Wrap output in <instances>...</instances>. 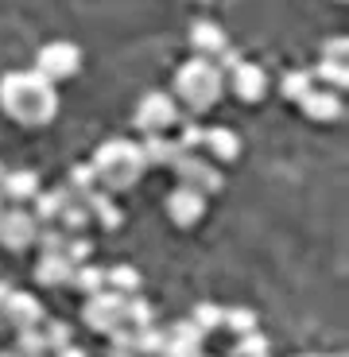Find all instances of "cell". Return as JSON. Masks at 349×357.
Here are the masks:
<instances>
[{
    "mask_svg": "<svg viewBox=\"0 0 349 357\" xmlns=\"http://www.w3.org/2000/svg\"><path fill=\"white\" fill-rule=\"evenodd\" d=\"M0 105H4V113L16 125L39 128L47 121H54V113H59V93L36 70H12L0 78Z\"/></svg>",
    "mask_w": 349,
    "mask_h": 357,
    "instance_id": "1",
    "label": "cell"
},
{
    "mask_svg": "<svg viewBox=\"0 0 349 357\" xmlns=\"http://www.w3.org/2000/svg\"><path fill=\"white\" fill-rule=\"evenodd\" d=\"M225 93V78L210 59H187L175 70V98L190 109L194 116L210 113Z\"/></svg>",
    "mask_w": 349,
    "mask_h": 357,
    "instance_id": "2",
    "label": "cell"
},
{
    "mask_svg": "<svg viewBox=\"0 0 349 357\" xmlns=\"http://www.w3.org/2000/svg\"><path fill=\"white\" fill-rule=\"evenodd\" d=\"M93 175H98V183L109 190H128L140 183L144 175V155H140V144L125 140V136H116V140H105L98 148V155H93Z\"/></svg>",
    "mask_w": 349,
    "mask_h": 357,
    "instance_id": "3",
    "label": "cell"
},
{
    "mask_svg": "<svg viewBox=\"0 0 349 357\" xmlns=\"http://www.w3.org/2000/svg\"><path fill=\"white\" fill-rule=\"evenodd\" d=\"M78 70H82V51H78V43L54 39V43L39 47V54H36V74H39L43 82L59 86V82L74 78Z\"/></svg>",
    "mask_w": 349,
    "mask_h": 357,
    "instance_id": "4",
    "label": "cell"
},
{
    "mask_svg": "<svg viewBox=\"0 0 349 357\" xmlns=\"http://www.w3.org/2000/svg\"><path fill=\"white\" fill-rule=\"evenodd\" d=\"M171 171L179 175V187L194 190V195H217V190L225 187L222 171L214 167L210 160H202V155H190V152H179V160L171 163Z\"/></svg>",
    "mask_w": 349,
    "mask_h": 357,
    "instance_id": "5",
    "label": "cell"
},
{
    "mask_svg": "<svg viewBox=\"0 0 349 357\" xmlns=\"http://www.w3.org/2000/svg\"><path fill=\"white\" fill-rule=\"evenodd\" d=\"M136 128H140L144 136H163L175 121H179V105H175V98L171 93H144L140 105H136Z\"/></svg>",
    "mask_w": 349,
    "mask_h": 357,
    "instance_id": "6",
    "label": "cell"
},
{
    "mask_svg": "<svg viewBox=\"0 0 349 357\" xmlns=\"http://www.w3.org/2000/svg\"><path fill=\"white\" fill-rule=\"evenodd\" d=\"M82 322L90 326L93 334H113V331H121L125 326V299L121 295H113V291H98V295H90L86 299V307H82Z\"/></svg>",
    "mask_w": 349,
    "mask_h": 357,
    "instance_id": "7",
    "label": "cell"
},
{
    "mask_svg": "<svg viewBox=\"0 0 349 357\" xmlns=\"http://www.w3.org/2000/svg\"><path fill=\"white\" fill-rule=\"evenodd\" d=\"M36 233H39V222L31 218V210L24 206H4L0 214V245L8 252H24L36 245Z\"/></svg>",
    "mask_w": 349,
    "mask_h": 357,
    "instance_id": "8",
    "label": "cell"
},
{
    "mask_svg": "<svg viewBox=\"0 0 349 357\" xmlns=\"http://www.w3.org/2000/svg\"><path fill=\"white\" fill-rule=\"evenodd\" d=\"M0 322L4 326H12V331H39L43 326V303H39L31 291H12L8 299H4V307H0Z\"/></svg>",
    "mask_w": 349,
    "mask_h": 357,
    "instance_id": "9",
    "label": "cell"
},
{
    "mask_svg": "<svg viewBox=\"0 0 349 357\" xmlns=\"http://www.w3.org/2000/svg\"><path fill=\"white\" fill-rule=\"evenodd\" d=\"M39 190L43 187H39V175L31 167H12L0 175V202H12L27 210V202H36Z\"/></svg>",
    "mask_w": 349,
    "mask_h": 357,
    "instance_id": "10",
    "label": "cell"
},
{
    "mask_svg": "<svg viewBox=\"0 0 349 357\" xmlns=\"http://www.w3.org/2000/svg\"><path fill=\"white\" fill-rule=\"evenodd\" d=\"M167 218L179 225V229H190V225H198L206 218V198L187 190V187H175L167 195Z\"/></svg>",
    "mask_w": 349,
    "mask_h": 357,
    "instance_id": "11",
    "label": "cell"
},
{
    "mask_svg": "<svg viewBox=\"0 0 349 357\" xmlns=\"http://www.w3.org/2000/svg\"><path fill=\"white\" fill-rule=\"evenodd\" d=\"M229 78V86H233V93L241 101H260L264 93H268V74L260 70L256 63H241L233 74H225Z\"/></svg>",
    "mask_w": 349,
    "mask_h": 357,
    "instance_id": "12",
    "label": "cell"
},
{
    "mask_svg": "<svg viewBox=\"0 0 349 357\" xmlns=\"http://www.w3.org/2000/svg\"><path fill=\"white\" fill-rule=\"evenodd\" d=\"M190 47L198 51L194 59H210V63H214L229 43H225V31L214 24V20H198V24L190 27Z\"/></svg>",
    "mask_w": 349,
    "mask_h": 357,
    "instance_id": "13",
    "label": "cell"
},
{
    "mask_svg": "<svg viewBox=\"0 0 349 357\" xmlns=\"http://www.w3.org/2000/svg\"><path fill=\"white\" fill-rule=\"evenodd\" d=\"M82 206L90 210V222H98L101 229H121V222H125V214H121L116 198L105 195V190H93V195H86V198H82Z\"/></svg>",
    "mask_w": 349,
    "mask_h": 357,
    "instance_id": "14",
    "label": "cell"
},
{
    "mask_svg": "<svg viewBox=\"0 0 349 357\" xmlns=\"http://www.w3.org/2000/svg\"><path fill=\"white\" fill-rule=\"evenodd\" d=\"M299 105H303V113L311 116V121H323V125H330V121L341 116V98L330 93V89H311Z\"/></svg>",
    "mask_w": 349,
    "mask_h": 357,
    "instance_id": "15",
    "label": "cell"
},
{
    "mask_svg": "<svg viewBox=\"0 0 349 357\" xmlns=\"http://www.w3.org/2000/svg\"><path fill=\"white\" fill-rule=\"evenodd\" d=\"M202 144L210 148V155H214L217 163H233L237 155H241V136L233 132V128L217 125V128H206V136H202Z\"/></svg>",
    "mask_w": 349,
    "mask_h": 357,
    "instance_id": "16",
    "label": "cell"
},
{
    "mask_svg": "<svg viewBox=\"0 0 349 357\" xmlns=\"http://www.w3.org/2000/svg\"><path fill=\"white\" fill-rule=\"evenodd\" d=\"M140 155H144V167H171L179 160V148H175L171 136H144Z\"/></svg>",
    "mask_w": 349,
    "mask_h": 357,
    "instance_id": "17",
    "label": "cell"
},
{
    "mask_svg": "<svg viewBox=\"0 0 349 357\" xmlns=\"http://www.w3.org/2000/svg\"><path fill=\"white\" fill-rule=\"evenodd\" d=\"M74 268L63 257H39L36 260V284L39 287H70Z\"/></svg>",
    "mask_w": 349,
    "mask_h": 357,
    "instance_id": "18",
    "label": "cell"
},
{
    "mask_svg": "<svg viewBox=\"0 0 349 357\" xmlns=\"http://www.w3.org/2000/svg\"><path fill=\"white\" fill-rule=\"evenodd\" d=\"M66 202H70V195H66L63 187H59V190H39L36 202H31V218H36L39 225H54Z\"/></svg>",
    "mask_w": 349,
    "mask_h": 357,
    "instance_id": "19",
    "label": "cell"
},
{
    "mask_svg": "<svg viewBox=\"0 0 349 357\" xmlns=\"http://www.w3.org/2000/svg\"><path fill=\"white\" fill-rule=\"evenodd\" d=\"M140 272H136L132 264H113L105 268V291L121 295V299H128V295H140Z\"/></svg>",
    "mask_w": 349,
    "mask_h": 357,
    "instance_id": "20",
    "label": "cell"
},
{
    "mask_svg": "<svg viewBox=\"0 0 349 357\" xmlns=\"http://www.w3.org/2000/svg\"><path fill=\"white\" fill-rule=\"evenodd\" d=\"M54 225H59L66 237H86V229H90L93 222H90V210L70 198V202L63 206V214H59V222H54Z\"/></svg>",
    "mask_w": 349,
    "mask_h": 357,
    "instance_id": "21",
    "label": "cell"
},
{
    "mask_svg": "<svg viewBox=\"0 0 349 357\" xmlns=\"http://www.w3.org/2000/svg\"><path fill=\"white\" fill-rule=\"evenodd\" d=\"M63 190L74 198V202H82L86 195H93V190H98V175H93L90 163H74L70 175H66V187Z\"/></svg>",
    "mask_w": 349,
    "mask_h": 357,
    "instance_id": "22",
    "label": "cell"
},
{
    "mask_svg": "<svg viewBox=\"0 0 349 357\" xmlns=\"http://www.w3.org/2000/svg\"><path fill=\"white\" fill-rule=\"evenodd\" d=\"M125 326L128 331H148V326H155V307L144 295H128L125 299Z\"/></svg>",
    "mask_w": 349,
    "mask_h": 357,
    "instance_id": "23",
    "label": "cell"
},
{
    "mask_svg": "<svg viewBox=\"0 0 349 357\" xmlns=\"http://www.w3.org/2000/svg\"><path fill=\"white\" fill-rule=\"evenodd\" d=\"M70 287H74V291H82L86 299H90V295H98V291H105V268H101V264H82V268H74Z\"/></svg>",
    "mask_w": 349,
    "mask_h": 357,
    "instance_id": "24",
    "label": "cell"
},
{
    "mask_svg": "<svg viewBox=\"0 0 349 357\" xmlns=\"http://www.w3.org/2000/svg\"><path fill=\"white\" fill-rule=\"evenodd\" d=\"M167 346V334L160 326H148V331H132V354L136 357H163Z\"/></svg>",
    "mask_w": 349,
    "mask_h": 357,
    "instance_id": "25",
    "label": "cell"
},
{
    "mask_svg": "<svg viewBox=\"0 0 349 357\" xmlns=\"http://www.w3.org/2000/svg\"><path fill=\"white\" fill-rule=\"evenodd\" d=\"M222 326H225V331H233L237 338H245V334L256 331V311H252V307H225Z\"/></svg>",
    "mask_w": 349,
    "mask_h": 357,
    "instance_id": "26",
    "label": "cell"
},
{
    "mask_svg": "<svg viewBox=\"0 0 349 357\" xmlns=\"http://www.w3.org/2000/svg\"><path fill=\"white\" fill-rule=\"evenodd\" d=\"M39 334H43V346H47V354H63L66 346H74V331L66 326V322H43L39 326Z\"/></svg>",
    "mask_w": 349,
    "mask_h": 357,
    "instance_id": "27",
    "label": "cell"
},
{
    "mask_svg": "<svg viewBox=\"0 0 349 357\" xmlns=\"http://www.w3.org/2000/svg\"><path fill=\"white\" fill-rule=\"evenodd\" d=\"M314 89V78H311V70H287L284 74V82H279V93H284L287 101H303L307 93Z\"/></svg>",
    "mask_w": 349,
    "mask_h": 357,
    "instance_id": "28",
    "label": "cell"
},
{
    "mask_svg": "<svg viewBox=\"0 0 349 357\" xmlns=\"http://www.w3.org/2000/svg\"><path fill=\"white\" fill-rule=\"evenodd\" d=\"M36 249H39V257H63V249H66V233L59 229V225H39V233H36Z\"/></svg>",
    "mask_w": 349,
    "mask_h": 357,
    "instance_id": "29",
    "label": "cell"
},
{
    "mask_svg": "<svg viewBox=\"0 0 349 357\" xmlns=\"http://www.w3.org/2000/svg\"><path fill=\"white\" fill-rule=\"evenodd\" d=\"M222 314H225V307H217V303H198L194 311H190V322H194L202 334H214V331H222Z\"/></svg>",
    "mask_w": 349,
    "mask_h": 357,
    "instance_id": "30",
    "label": "cell"
},
{
    "mask_svg": "<svg viewBox=\"0 0 349 357\" xmlns=\"http://www.w3.org/2000/svg\"><path fill=\"white\" fill-rule=\"evenodd\" d=\"M311 78H314V82H326V86H330V93H334V89H346V86H349L346 63H318V66L311 70Z\"/></svg>",
    "mask_w": 349,
    "mask_h": 357,
    "instance_id": "31",
    "label": "cell"
},
{
    "mask_svg": "<svg viewBox=\"0 0 349 357\" xmlns=\"http://www.w3.org/2000/svg\"><path fill=\"white\" fill-rule=\"evenodd\" d=\"M63 260H66V264H70V268L93 264V241H90V237H66Z\"/></svg>",
    "mask_w": 349,
    "mask_h": 357,
    "instance_id": "32",
    "label": "cell"
},
{
    "mask_svg": "<svg viewBox=\"0 0 349 357\" xmlns=\"http://www.w3.org/2000/svg\"><path fill=\"white\" fill-rule=\"evenodd\" d=\"M229 354L233 357H268V338H264L260 331H252V334H245V338L233 342Z\"/></svg>",
    "mask_w": 349,
    "mask_h": 357,
    "instance_id": "33",
    "label": "cell"
},
{
    "mask_svg": "<svg viewBox=\"0 0 349 357\" xmlns=\"http://www.w3.org/2000/svg\"><path fill=\"white\" fill-rule=\"evenodd\" d=\"M12 354H16V357H51L39 331H20L16 334V349H12Z\"/></svg>",
    "mask_w": 349,
    "mask_h": 357,
    "instance_id": "34",
    "label": "cell"
},
{
    "mask_svg": "<svg viewBox=\"0 0 349 357\" xmlns=\"http://www.w3.org/2000/svg\"><path fill=\"white\" fill-rule=\"evenodd\" d=\"M163 334H167L171 342H187V346H198V349H202V342H206V334L198 331V326H194L190 319H183V322H171V326H167Z\"/></svg>",
    "mask_w": 349,
    "mask_h": 357,
    "instance_id": "35",
    "label": "cell"
},
{
    "mask_svg": "<svg viewBox=\"0 0 349 357\" xmlns=\"http://www.w3.org/2000/svg\"><path fill=\"white\" fill-rule=\"evenodd\" d=\"M202 136H206V128L198 125V121H183L175 148H179V152H190V155H194V148H202Z\"/></svg>",
    "mask_w": 349,
    "mask_h": 357,
    "instance_id": "36",
    "label": "cell"
},
{
    "mask_svg": "<svg viewBox=\"0 0 349 357\" xmlns=\"http://www.w3.org/2000/svg\"><path fill=\"white\" fill-rule=\"evenodd\" d=\"M346 51H349L346 39H326V47H323V63H346Z\"/></svg>",
    "mask_w": 349,
    "mask_h": 357,
    "instance_id": "37",
    "label": "cell"
},
{
    "mask_svg": "<svg viewBox=\"0 0 349 357\" xmlns=\"http://www.w3.org/2000/svg\"><path fill=\"white\" fill-rule=\"evenodd\" d=\"M163 357H202V349H198V346H187V342H171V338H167Z\"/></svg>",
    "mask_w": 349,
    "mask_h": 357,
    "instance_id": "38",
    "label": "cell"
},
{
    "mask_svg": "<svg viewBox=\"0 0 349 357\" xmlns=\"http://www.w3.org/2000/svg\"><path fill=\"white\" fill-rule=\"evenodd\" d=\"M54 357H90V354H86V349H82V346H66L63 354H54Z\"/></svg>",
    "mask_w": 349,
    "mask_h": 357,
    "instance_id": "39",
    "label": "cell"
},
{
    "mask_svg": "<svg viewBox=\"0 0 349 357\" xmlns=\"http://www.w3.org/2000/svg\"><path fill=\"white\" fill-rule=\"evenodd\" d=\"M12 291H16V287H12V284H8V280H0V307H4V299H8V295H12Z\"/></svg>",
    "mask_w": 349,
    "mask_h": 357,
    "instance_id": "40",
    "label": "cell"
},
{
    "mask_svg": "<svg viewBox=\"0 0 349 357\" xmlns=\"http://www.w3.org/2000/svg\"><path fill=\"white\" fill-rule=\"evenodd\" d=\"M0 357H16V354H12V349H0Z\"/></svg>",
    "mask_w": 349,
    "mask_h": 357,
    "instance_id": "41",
    "label": "cell"
},
{
    "mask_svg": "<svg viewBox=\"0 0 349 357\" xmlns=\"http://www.w3.org/2000/svg\"><path fill=\"white\" fill-rule=\"evenodd\" d=\"M0 214H4V202H0Z\"/></svg>",
    "mask_w": 349,
    "mask_h": 357,
    "instance_id": "42",
    "label": "cell"
},
{
    "mask_svg": "<svg viewBox=\"0 0 349 357\" xmlns=\"http://www.w3.org/2000/svg\"><path fill=\"white\" fill-rule=\"evenodd\" d=\"M202 357H210V354H202Z\"/></svg>",
    "mask_w": 349,
    "mask_h": 357,
    "instance_id": "43",
    "label": "cell"
},
{
    "mask_svg": "<svg viewBox=\"0 0 349 357\" xmlns=\"http://www.w3.org/2000/svg\"><path fill=\"white\" fill-rule=\"evenodd\" d=\"M0 326H4V322H0Z\"/></svg>",
    "mask_w": 349,
    "mask_h": 357,
    "instance_id": "44",
    "label": "cell"
},
{
    "mask_svg": "<svg viewBox=\"0 0 349 357\" xmlns=\"http://www.w3.org/2000/svg\"><path fill=\"white\" fill-rule=\"evenodd\" d=\"M268 357H272V354H268Z\"/></svg>",
    "mask_w": 349,
    "mask_h": 357,
    "instance_id": "45",
    "label": "cell"
}]
</instances>
